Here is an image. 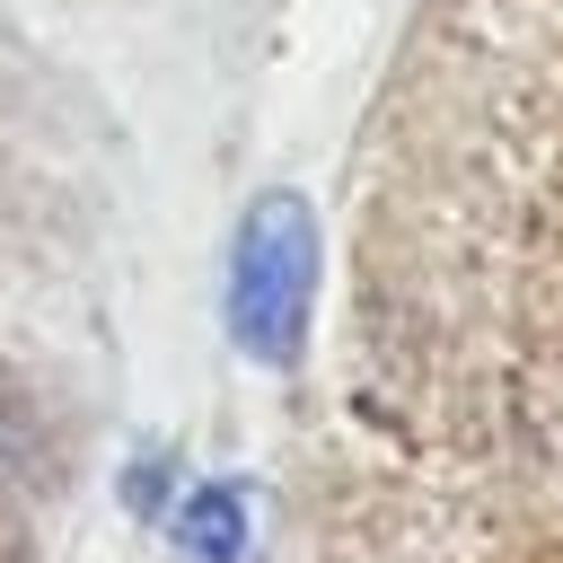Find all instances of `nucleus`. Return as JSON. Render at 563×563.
I'll return each mask as SVG.
<instances>
[{"instance_id": "obj_1", "label": "nucleus", "mask_w": 563, "mask_h": 563, "mask_svg": "<svg viewBox=\"0 0 563 563\" xmlns=\"http://www.w3.org/2000/svg\"><path fill=\"white\" fill-rule=\"evenodd\" d=\"M317 290V220L299 194H264L238 229V264H229V325L255 361H290L299 317Z\"/></svg>"}, {"instance_id": "obj_2", "label": "nucleus", "mask_w": 563, "mask_h": 563, "mask_svg": "<svg viewBox=\"0 0 563 563\" xmlns=\"http://www.w3.org/2000/svg\"><path fill=\"white\" fill-rule=\"evenodd\" d=\"M176 537H185L202 563H229V554L246 545V528H238V493H229V484L194 493V501H185V519H176Z\"/></svg>"}]
</instances>
